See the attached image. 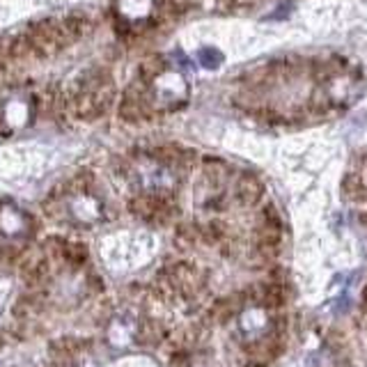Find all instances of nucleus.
<instances>
[{"instance_id":"1","label":"nucleus","mask_w":367,"mask_h":367,"mask_svg":"<svg viewBox=\"0 0 367 367\" xmlns=\"http://www.w3.org/2000/svg\"><path fill=\"white\" fill-rule=\"evenodd\" d=\"M145 103L147 108L156 110H172L181 106L188 97V83L179 72H172V69H163V72H156L152 76L145 78Z\"/></svg>"},{"instance_id":"2","label":"nucleus","mask_w":367,"mask_h":367,"mask_svg":"<svg viewBox=\"0 0 367 367\" xmlns=\"http://www.w3.org/2000/svg\"><path fill=\"white\" fill-rule=\"evenodd\" d=\"M112 99V81L101 72L85 76L76 92V110L83 117H97L106 112Z\"/></svg>"},{"instance_id":"3","label":"nucleus","mask_w":367,"mask_h":367,"mask_svg":"<svg viewBox=\"0 0 367 367\" xmlns=\"http://www.w3.org/2000/svg\"><path fill=\"white\" fill-rule=\"evenodd\" d=\"M25 39L30 44V51L32 53H39V56H51L56 51L65 49L67 44H72V34L65 28V21H39V23H32Z\"/></svg>"},{"instance_id":"4","label":"nucleus","mask_w":367,"mask_h":367,"mask_svg":"<svg viewBox=\"0 0 367 367\" xmlns=\"http://www.w3.org/2000/svg\"><path fill=\"white\" fill-rule=\"evenodd\" d=\"M136 181L141 184L145 191H152V193H165V191L172 188L174 184V172L170 168V163H165L161 159H152V156H141L134 168Z\"/></svg>"},{"instance_id":"5","label":"nucleus","mask_w":367,"mask_h":367,"mask_svg":"<svg viewBox=\"0 0 367 367\" xmlns=\"http://www.w3.org/2000/svg\"><path fill=\"white\" fill-rule=\"evenodd\" d=\"M32 110H34V101L30 94H14V97L5 99L0 103V134H14L23 127H28L32 122Z\"/></svg>"},{"instance_id":"6","label":"nucleus","mask_w":367,"mask_h":367,"mask_svg":"<svg viewBox=\"0 0 367 367\" xmlns=\"http://www.w3.org/2000/svg\"><path fill=\"white\" fill-rule=\"evenodd\" d=\"M115 16L129 28H143L156 14V0H112Z\"/></svg>"},{"instance_id":"7","label":"nucleus","mask_w":367,"mask_h":367,"mask_svg":"<svg viewBox=\"0 0 367 367\" xmlns=\"http://www.w3.org/2000/svg\"><path fill=\"white\" fill-rule=\"evenodd\" d=\"M25 230V218L16 207H0V232L5 234H21Z\"/></svg>"},{"instance_id":"8","label":"nucleus","mask_w":367,"mask_h":367,"mask_svg":"<svg viewBox=\"0 0 367 367\" xmlns=\"http://www.w3.org/2000/svg\"><path fill=\"white\" fill-rule=\"evenodd\" d=\"M198 60H200V65H202L205 69H216L218 65H221L223 56L218 53L216 49H202L198 53Z\"/></svg>"}]
</instances>
